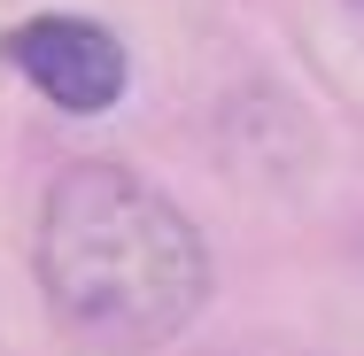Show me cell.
Segmentation results:
<instances>
[{"mask_svg":"<svg viewBox=\"0 0 364 356\" xmlns=\"http://www.w3.org/2000/svg\"><path fill=\"white\" fill-rule=\"evenodd\" d=\"M31 271L55 333L85 356H147L171 349L210 302V240L163 186L124 163L55 171Z\"/></svg>","mask_w":364,"mask_h":356,"instance_id":"6da1fadb","label":"cell"},{"mask_svg":"<svg viewBox=\"0 0 364 356\" xmlns=\"http://www.w3.org/2000/svg\"><path fill=\"white\" fill-rule=\"evenodd\" d=\"M0 63L39 101H55L63 117H101L132 85L124 39L109 23H93V16H16L0 31Z\"/></svg>","mask_w":364,"mask_h":356,"instance_id":"7a4b0ae2","label":"cell"},{"mask_svg":"<svg viewBox=\"0 0 364 356\" xmlns=\"http://www.w3.org/2000/svg\"><path fill=\"white\" fill-rule=\"evenodd\" d=\"M349 8H357V16H364V0H349Z\"/></svg>","mask_w":364,"mask_h":356,"instance_id":"3957f363","label":"cell"}]
</instances>
